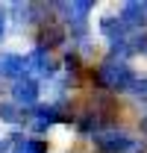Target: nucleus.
I'll use <instances>...</instances> for the list:
<instances>
[{
	"instance_id": "f8f14e48",
	"label": "nucleus",
	"mask_w": 147,
	"mask_h": 153,
	"mask_svg": "<svg viewBox=\"0 0 147 153\" xmlns=\"http://www.w3.org/2000/svg\"><path fill=\"white\" fill-rule=\"evenodd\" d=\"M0 121L3 124H24V109L15 106L12 100H3L0 103Z\"/></svg>"
},
{
	"instance_id": "f03ea898",
	"label": "nucleus",
	"mask_w": 147,
	"mask_h": 153,
	"mask_svg": "<svg viewBox=\"0 0 147 153\" xmlns=\"http://www.w3.org/2000/svg\"><path fill=\"white\" fill-rule=\"evenodd\" d=\"M59 9V15H62V24H68V30H71V36L82 38L88 33V15H91V3H85V0H71V3H59L56 6Z\"/></svg>"
},
{
	"instance_id": "dca6fc26",
	"label": "nucleus",
	"mask_w": 147,
	"mask_h": 153,
	"mask_svg": "<svg viewBox=\"0 0 147 153\" xmlns=\"http://www.w3.org/2000/svg\"><path fill=\"white\" fill-rule=\"evenodd\" d=\"M141 133L147 135V115H144V118H141Z\"/></svg>"
},
{
	"instance_id": "39448f33",
	"label": "nucleus",
	"mask_w": 147,
	"mask_h": 153,
	"mask_svg": "<svg viewBox=\"0 0 147 153\" xmlns=\"http://www.w3.org/2000/svg\"><path fill=\"white\" fill-rule=\"evenodd\" d=\"M38 94H41V85L33 76H21L12 82V103L21 109H36L38 106Z\"/></svg>"
},
{
	"instance_id": "ddd939ff",
	"label": "nucleus",
	"mask_w": 147,
	"mask_h": 153,
	"mask_svg": "<svg viewBox=\"0 0 147 153\" xmlns=\"http://www.w3.org/2000/svg\"><path fill=\"white\" fill-rule=\"evenodd\" d=\"M127 91H129L132 97H135V100L147 103V76H144V79H141V76H135V79H132V85H129Z\"/></svg>"
},
{
	"instance_id": "1a4fd4ad",
	"label": "nucleus",
	"mask_w": 147,
	"mask_h": 153,
	"mask_svg": "<svg viewBox=\"0 0 147 153\" xmlns=\"http://www.w3.org/2000/svg\"><path fill=\"white\" fill-rule=\"evenodd\" d=\"M118 15L127 24V30H144L147 27V12H144L141 3H124V6L118 9Z\"/></svg>"
},
{
	"instance_id": "20e7f679",
	"label": "nucleus",
	"mask_w": 147,
	"mask_h": 153,
	"mask_svg": "<svg viewBox=\"0 0 147 153\" xmlns=\"http://www.w3.org/2000/svg\"><path fill=\"white\" fill-rule=\"evenodd\" d=\"M91 141H94V147H97V153H129L138 144L135 138H129L121 130H97L91 135Z\"/></svg>"
},
{
	"instance_id": "4468645a",
	"label": "nucleus",
	"mask_w": 147,
	"mask_h": 153,
	"mask_svg": "<svg viewBox=\"0 0 147 153\" xmlns=\"http://www.w3.org/2000/svg\"><path fill=\"white\" fill-rule=\"evenodd\" d=\"M12 141H15L12 135H3L0 138V153H12Z\"/></svg>"
},
{
	"instance_id": "2eb2a0df",
	"label": "nucleus",
	"mask_w": 147,
	"mask_h": 153,
	"mask_svg": "<svg viewBox=\"0 0 147 153\" xmlns=\"http://www.w3.org/2000/svg\"><path fill=\"white\" fill-rule=\"evenodd\" d=\"M6 24H9V12H6V9L0 6V38L6 36Z\"/></svg>"
},
{
	"instance_id": "9d476101",
	"label": "nucleus",
	"mask_w": 147,
	"mask_h": 153,
	"mask_svg": "<svg viewBox=\"0 0 147 153\" xmlns=\"http://www.w3.org/2000/svg\"><path fill=\"white\" fill-rule=\"evenodd\" d=\"M0 76H9L12 82L24 76V56L18 53H0Z\"/></svg>"
},
{
	"instance_id": "6e6552de",
	"label": "nucleus",
	"mask_w": 147,
	"mask_h": 153,
	"mask_svg": "<svg viewBox=\"0 0 147 153\" xmlns=\"http://www.w3.org/2000/svg\"><path fill=\"white\" fill-rule=\"evenodd\" d=\"M97 30L109 38V44H112V41H124V38L129 36L127 24L121 21V15H118V12H115V15H103V18H100V24H97Z\"/></svg>"
},
{
	"instance_id": "7ed1b4c3",
	"label": "nucleus",
	"mask_w": 147,
	"mask_h": 153,
	"mask_svg": "<svg viewBox=\"0 0 147 153\" xmlns=\"http://www.w3.org/2000/svg\"><path fill=\"white\" fill-rule=\"evenodd\" d=\"M59 74V62H56L47 50L33 47L27 56H24V76H33V79H53Z\"/></svg>"
},
{
	"instance_id": "9b49d317",
	"label": "nucleus",
	"mask_w": 147,
	"mask_h": 153,
	"mask_svg": "<svg viewBox=\"0 0 147 153\" xmlns=\"http://www.w3.org/2000/svg\"><path fill=\"white\" fill-rule=\"evenodd\" d=\"M12 153H47V141L38 138V135L15 138V141H12Z\"/></svg>"
},
{
	"instance_id": "0eeeda50",
	"label": "nucleus",
	"mask_w": 147,
	"mask_h": 153,
	"mask_svg": "<svg viewBox=\"0 0 147 153\" xmlns=\"http://www.w3.org/2000/svg\"><path fill=\"white\" fill-rule=\"evenodd\" d=\"M62 121V109L53 106V103H47V106H41L38 103L36 109H33V121H30V127L33 130H47V127H53Z\"/></svg>"
},
{
	"instance_id": "f257e3e1",
	"label": "nucleus",
	"mask_w": 147,
	"mask_h": 153,
	"mask_svg": "<svg viewBox=\"0 0 147 153\" xmlns=\"http://www.w3.org/2000/svg\"><path fill=\"white\" fill-rule=\"evenodd\" d=\"M132 79H135L132 68H129L127 62H118V59L100 62L97 71H94V82L100 88H106V91H127L129 85H132Z\"/></svg>"
},
{
	"instance_id": "423d86ee",
	"label": "nucleus",
	"mask_w": 147,
	"mask_h": 153,
	"mask_svg": "<svg viewBox=\"0 0 147 153\" xmlns=\"http://www.w3.org/2000/svg\"><path fill=\"white\" fill-rule=\"evenodd\" d=\"M65 41V24L62 21H41L38 24V47L41 50H53Z\"/></svg>"
}]
</instances>
